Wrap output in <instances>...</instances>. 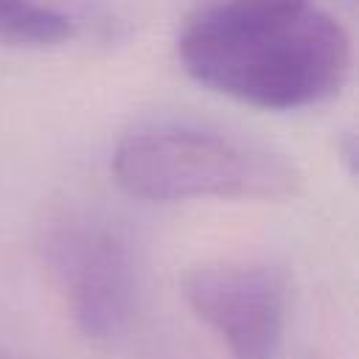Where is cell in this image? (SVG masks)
Listing matches in <instances>:
<instances>
[{
  "label": "cell",
  "instance_id": "6da1fadb",
  "mask_svg": "<svg viewBox=\"0 0 359 359\" xmlns=\"http://www.w3.org/2000/svg\"><path fill=\"white\" fill-rule=\"evenodd\" d=\"M177 50L202 87L278 112L334 98L353 65L345 28L317 0H219L185 22Z\"/></svg>",
  "mask_w": 359,
  "mask_h": 359
},
{
  "label": "cell",
  "instance_id": "7a4b0ae2",
  "mask_svg": "<svg viewBox=\"0 0 359 359\" xmlns=\"http://www.w3.org/2000/svg\"><path fill=\"white\" fill-rule=\"evenodd\" d=\"M118 185L137 199H289L300 191L297 165L255 140L194 123H143L112 154Z\"/></svg>",
  "mask_w": 359,
  "mask_h": 359
},
{
  "label": "cell",
  "instance_id": "8992f818",
  "mask_svg": "<svg viewBox=\"0 0 359 359\" xmlns=\"http://www.w3.org/2000/svg\"><path fill=\"white\" fill-rule=\"evenodd\" d=\"M0 359H20V356H14V353H0Z\"/></svg>",
  "mask_w": 359,
  "mask_h": 359
},
{
  "label": "cell",
  "instance_id": "277c9868",
  "mask_svg": "<svg viewBox=\"0 0 359 359\" xmlns=\"http://www.w3.org/2000/svg\"><path fill=\"white\" fill-rule=\"evenodd\" d=\"M182 297L233 359H275L286 328V278L261 261H208L185 272Z\"/></svg>",
  "mask_w": 359,
  "mask_h": 359
},
{
  "label": "cell",
  "instance_id": "3957f363",
  "mask_svg": "<svg viewBox=\"0 0 359 359\" xmlns=\"http://www.w3.org/2000/svg\"><path fill=\"white\" fill-rule=\"evenodd\" d=\"M36 261L90 342H115L135 314V258L123 230L84 202H53L34 227Z\"/></svg>",
  "mask_w": 359,
  "mask_h": 359
},
{
  "label": "cell",
  "instance_id": "5b68a950",
  "mask_svg": "<svg viewBox=\"0 0 359 359\" xmlns=\"http://www.w3.org/2000/svg\"><path fill=\"white\" fill-rule=\"evenodd\" d=\"M70 20L34 0H0V45L8 48H45L70 39Z\"/></svg>",
  "mask_w": 359,
  "mask_h": 359
}]
</instances>
